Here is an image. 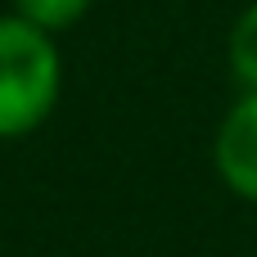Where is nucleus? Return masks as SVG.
I'll use <instances>...</instances> for the list:
<instances>
[{
  "instance_id": "obj_1",
  "label": "nucleus",
  "mask_w": 257,
  "mask_h": 257,
  "mask_svg": "<svg viewBox=\"0 0 257 257\" xmlns=\"http://www.w3.org/2000/svg\"><path fill=\"white\" fill-rule=\"evenodd\" d=\"M63 95L59 41L18 14H0V140H23L50 122Z\"/></svg>"
},
{
  "instance_id": "obj_3",
  "label": "nucleus",
  "mask_w": 257,
  "mask_h": 257,
  "mask_svg": "<svg viewBox=\"0 0 257 257\" xmlns=\"http://www.w3.org/2000/svg\"><path fill=\"white\" fill-rule=\"evenodd\" d=\"M226 63H230V77L244 90H257V0L235 18V27H230Z\"/></svg>"
},
{
  "instance_id": "obj_4",
  "label": "nucleus",
  "mask_w": 257,
  "mask_h": 257,
  "mask_svg": "<svg viewBox=\"0 0 257 257\" xmlns=\"http://www.w3.org/2000/svg\"><path fill=\"white\" fill-rule=\"evenodd\" d=\"M90 5H95V0H14V14L27 18L32 27L59 36V32L77 27V23L90 14Z\"/></svg>"
},
{
  "instance_id": "obj_2",
  "label": "nucleus",
  "mask_w": 257,
  "mask_h": 257,
  "mask_svg": "<svg viewBox=\"0 0 257 257\" xmlns=\"http://www.w3.org/2000/svg\"><path fill=\"white\" fill-rule=\"evenodd\" d=\"M212 167L235 199L257 203V90H244L221 117L212 140Z\"/></svg>"
}]
</instances>
